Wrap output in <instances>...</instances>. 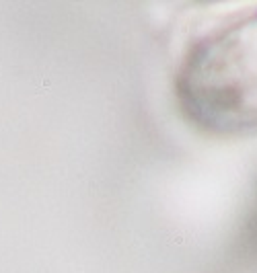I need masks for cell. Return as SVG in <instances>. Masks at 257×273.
Listing matches in <instances>:
<instances>
[{
    "label": "cell",
    "instance_id": "6da1fadb",
    "mask_svg": "<svg viewBox=\"0 0 257 273\" xmlns=\"http://www.w3.org/2000/svg\"><path fill=\"white\" fill-rule=\"evenodd\" d=\"M177 97L187 117L204 130L257 131V14L191 49L177 76Z\"/></svg>",
    "mask_w": 257,
    "mask_h": 273
}]
</instances>
